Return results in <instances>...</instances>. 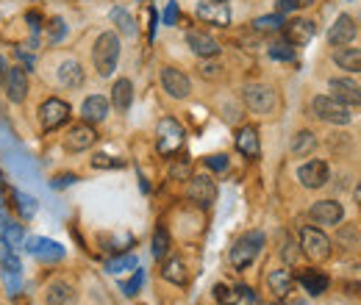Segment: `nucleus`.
I'll use <instances>...</instances> for the list:
<instances>
[{"label":"nucleus","instance_id":"obj_1","mask_svg":"<svg viewBox=\"0 0 361 305\" xmlns=\"http://www.w3.org/2000/svg\"><path fill=\"white\" fill-rule=\"evenodd\" d=\"M117 61H120V37L114 31H103L94 47H92V64H94V73L100 78H111L114 70H117Z\"/></svg>","mask_w":361,"mask_h":305},{"label":"nucleus","instance_id":"obj_2","mask_svg":"<svg viewBox=\"0 0 361 305\" xmlns=\"http://www.w3.org/2000/svg\"><path fill=\"white\" fill-rule=\"evenodd\" d=\"M262 247H264V233H262V230H247V233H242V236L233 242L231 253H228L231 266H233V269H247L250 263L259 259Z\"/></svg>","mask_w":361,"mask_h":305},{"label":"nucleus","instance_id":"obj_3","mask_svg":"<svg viewBox=\"0 0 361 305\" xmlns=\"http://www.w3.org/2000/svg\"><path fill=\"white\" fill-rule=\"evenodd\" d=\"M183 139H186V131H183V125L176 117L159 120V125H156V150L161 156H176L183 147Z\"/></svg>","mask_w":361,"mask_h":305},{"label":"nucleus","instance_id":"obj_4","mask_svg":"<svg viewBox=\"0 0 361 305\" xmlns=\"http://www.w3.org/2000/svg\"><path fill=\"white\" fill-rule=\"evenodd\" d=\"M242 100L253 114H262V117L278 108V92L270 84H247L242 89Z\"/></svg>","mask_w":361,"mask_h":305},{"label":"nucleus","instance_id":"obj_5","mask_svg":"<svg viewBox=\"0 0 361 305\" xmlns=\"http://www.w3.org/2000/svg\"><path fill=\"white\" fill-rule=\"evenodd\" d=\"M312 114H314L317 120L328 123V125H348V123H350L348 106H342V103H339L336 97H331V94H317L314 100H312Z\"/></svg>","mask_w":361,"mask_h":305},{"label":"nucleus","instance_id":"obj_6","mask_svg":"<svg viewBox=\"0 0 361 305\" xmlns=\"http://www.w3.org/2000/svg\"><path fill=\"white\" fill-rule=\"evenodd\" d=\"M70 114H73V108H70L67 100H61V97H47L45 103L39 106V111H37V120H39L42 131L50 133V131H59L61 125H67Z\"/></svg>","mask_w":361,"mask_h":305},{"label":"nucleus","instance_id":"obj_7","mask_svg":"<svg viewBox=\"0 0 361 305\" xmlns=\"http://www.w3.org/2000/svg\"><path fill=\"white\" fill-rule=\"evenodd\" d=\"M298 247H300V253L309 256L312 261H325V259H331V239H328L319 228H314V225L300 228V242H298Z\"/></svg>","mask_w":361,"mask_h":305},{"label":"nucleus","instance_id":"obj_8","mask_svg":"<svg viewBox=\"0 0 361 305\" xmlns=\"http://www.w3.org/2000/svg\"><path fill=\"white\" fill-rule=\"evenodd\" d=\"M3 87H6V97H8V103H14V106L25 103V97H28V73H25V67H20V64L6 67Z\"/></svg>","mask_w":361,"mask_h":305},{"label":"nucleus","instance_id":"obj_9","mask_svg":"<svg viewBox=\"0 0 361 305\" xmlns=\"http://www.w3.org/2000/svg\"><path fill=\"white\" fill-rule=\"evenodd\" d=\"M159 78H161V89L173 97V100H186L189 94H192V81H189V75L178 70V67H161V73H159Z\"/></svg>","mask_w":361,"mask_h":305},{"label":"nucleus","instance_id":"obj_10","mask_svg":"<svg viewBox=\"0 0 361 305\" xmlns=\"http://www.w3.org/2000/svg\"><path fill=\"white\" fill-rule=\"evenodd\" d=\"M25 253L28 256H34V259H39V261H47V263H56L61 261L67 253H64V247L59 244V242H53V239H45V236H25Z\"/></svg>","mask_w":361,"mask_h":305},{"label":"nucleus","instance_id":"obj_11","mask_svg":"<svg viewBox=\"0 0 361 305\" xmlns=\"http://www.w3.org/2000/svg\"><path fill=\"white\" fill-rule=\"evenodd\" d=\"M186 197L200 206V208H209L217 197V183L212 180V175H195L189 178V189H186Z\"/></svg>","mask_w":361,"mask_h":305},{"label":"nucleus","instance_id":"obj_12","mask_svg":"<svg viewBox=\"0 0 361 305\" xmlns=\"http://www.w3.org/2000/svg\"><path fill=\"white\" fill-rule=\"evenodd\" d=\"M195 14H197V20L209 23V25H217V28L231 25V8H228L226 0H200L195 6Z\"/></svg>","mask_w":361,"mask_h":305},{"label":"nucleus","instance_id":"obj_13","mask_svg":"<svg viewBox=\"0 0 361 305\" xmlns=\"http://www.w3.org/2000/svg\"><path fill=\"white\" fill-rule=\"evenodd\" d=\"M298 180H300V186H306V189H322V186L331 180V167H328V161L312 158V161L300 164V167H298Z\"/></svg>","mask_w":361,"mask_h":305},{"label":"nucleus","instance_id":"obj_14","mask_svg":"<svg viewBox=\"0 0 361 305\" xmlns=\"http://www.w3.org/2000/svg\"><path fill=\"white\" fill-rule=\"evenodd\" d=\"M94 142H97V131H94L92 123H84V120L78 125H73L67 131V136H64V147L70 153H84V150H90Z\"/></svg>","mask_w":361,"mask_h":305},{"label":"nucleus","instance_id":"obj_15","mask_svg":"<svg viewBox=\"0 0 361 305\" xmlns=\"http://www.w3.org/2000/svg\"><path fill=\"white\" fill-rule=\"evenodd\" d=\"M309 217H312L314 225L334 228V225H339V222L345 219V208H342V203H336V200H317L314 206L309 208Z\"/></svg>","mask_w":361,"mask_h":305},{"label":"nucleus","instance_id":"obj_16","mask_svg":"<svg viewBox=\"0 0 361 305\" xmlns=\"http://www.w3.org/2000/svg\"><path fill=\"white\" fill-rule=\"evenodd\" d=\"M283 39L292 44V47H300V44H309L314 39L317 28L312 20H303V17H298V20H289V23H283Z\"/></svg>","mask_w":361,"mask_h":305},{"label":"nucleus","instance_id":"obj_17","mask_svg":"<svg viewBox=\"0 0 361 305\" xmlns=\"http://www.w3.org/2000/svg\"><path fill=\"white\" fill-rule=\"evenodd\" d=\"M356 34H359L356 20H353L350 14H339V17H336V23H334V25H331V31H328V44H334V47L353 44Z\"/></svg>","mask_w":361,"mask_h":305},{"label":"nucleus","instance_id":"obj_18","mask_svg":"<svg viewBox=\"0 0 361 305\" xmlns=\"http://www.w3.org/2000/svg\"><path fill=\"white\" fill-rule=\"evenodd\" d=\"M328 92L331 97H336L342 106H361V87L350 78H331L328 81Z\"/></svg>","mask_w":361,"mask_h":305},{"label":"nucleus","instance_id":"obj_19","mask_svg":"<svg viewBox=\"0 0 361 305\" xmlns=\"http://www.w3.org/2000/svg\"><path fill=\"white\" fill-rule=\"evenodd\" d=\"M186 44L197 58H217L220 56V42L206 31H186Z\"/></svg>","mask_w":361,"mask_h":305},{"label":"nucleus","instance_id":"obj_20","mask_svg":"<svg viewBox=\"0 0 361 305\" xmlns=\"http://www.w3.org/2000/svg\"><path fill=\"white\" fill-rule=\"evenodd\" d=\"M56 78H59V84L64 89H78V87H84L87 73H84V67H81L78 58H64V61L59 64V70H56Z\"/></svg>","mask_w":361,"mask_h":305},{"label":"nucleus","instance_id":"obj_21","mask_svg":"<svg viewBox=\"0 0 361 305\" xmlns=\"http://www.w3.org/2000/svg\"><path fill=\"white\" fill-rule=\"evenodd\" d=\"M236 150L245 158H259L262 153V139H259V128L256 125H242L236 131Z\"/></svg>","mask_w":361,"mask_h":305},{"label":"nucleus","instance_id":"obj_22","mask_svg":"<svg viewBox=\"0 0 361 305\" xmlns=\"http://www.w3.org/2000/svg\"><path fill=\"white\" fill-rule=\"evenodd\" d=\"M109 108H111V103H109V97H103V94H90L84 103H81V120L84 123H103L106 117H109Z\"/></svg>","mask_w":361,"mask_h":305},{"label":"nucleus","instance_id":"obj_23","mask_svg":"<svg viewBox=\"0 0 361 305\" xmlns=\"http://www.w3.org/2000/svg\"><path fill=\"white\" fill-rule=\"evenodd\" d=\"M120 114H126L128 108H131V103H134V84H131V78H117L114 81V87H111V100H109Z\"/></svg>","mask_w":361,"mask_h":305},{"label":"nucleus","instance_id":"obj_24","mask_svg":"<svg viewBox=\"0 0 361 305\" xmlns=\"http://www.w3.org/2000/svg\"><path fill=\"white\" fill-rule=\"evenodd\" d=\"M73 300H75L73 283H67V280H53V283H47V289H45L47 305H73Z\"/></svg>","mask_w":361,"mask_h":305},{"label":"nucleus","instance_id":"obj_25","mask_svg":"<svg viewBox=\"0 0 361 305\" xmlns=\"http://www.w3.org/2000/svg\"><path fill=\"white\" fill-rule=\"evenodd\" d=\"M267 286H270V292L278 300H283V297H289V292L295 286V275L289 269H272L267 275Z\"/></svg>","mask_w":361,"mask_h":305},{"label":"nucleus","instance_id":"obj_26","mask_svg":"<svg viewBox=\"0 0 361 305\" xmlns=\"http://www.w3.org/2000/svg\"><path fill=\"white\" fill-rule=\"evenodd\" d=\"M161 278H164L167 283L186 286V283H189V269H186V263L180 261L178 256H173V259H167V261L161 263Z\"/></svg>","mask_w":361,"mask_h":305},{"label":"nucleus","instance_id":"obj_27","mask_svg":"<svg viewBox=\"0 0 361 305\" xmlns=\"http://www.w3.org/2000/svg\"><path fill=\"white\" fill-rule=\"evenodd\" d=\"M334 64L345 73H361V50L359 47H348V44L339 47L334 53Z\"/></svg>","mask_w":361,"mask_h":305},{"label":"nucleus","instance_id":"obj_28","mask_svg":"<svg viewBox=\"0 0 361 305\" xmlns=\"http://www.w3.org/2000/svg\"><path fill=\"white\" fill-rule=\"evenodd\" d=\"M298 280H300V286H303L312 297H319V294L328 289V278H325L322 272H317V269H306V272H300V275H298Z\"/></svg>","mask_w":361,"mask_h":305},{"label":"nucleus","instance_id":"obj_29","mask_svg":"<svg viewBox=\"0 0 361 305\" xmlns=\"http://www.w3.org/2000/svg\"><path fill=\"white\" fill-rule=\"evenodd\" d=\"M11 200H14V208L20 211V217H23V219H34V217H37V211H39V203H37L31 194L11 189Z\"/></svg>","mask_w":361,"mask_h":305},{"label":"nucleus","instance_id":"obj_30","mask_svg":"<svg viewBox=\"0 0 361 305\" xmlns=\"http://www.w3.org/2000/svg\"><path fill=\"white\" fill-rule=\"evenodd\" d=\"M317 150V136L312 131H298L292 139V156H309Z\"/></svg>","mask_w":361,"mask_h":305},{"label":"nucleus","instance_id":"obj_31","mask_svg":"<svg viewBox=\"0 0 361 305\" xmlns=\"http://www.w3.org/2000/svg\"><path fill=\"white\" fill-rule=\"evenodd\" d=\"M283 23H286V20H283V14H278V11H275V14H264V17H256V20H253V31H256V34H278V31L283 28Z\"/></svg>","mask_w":361,"mask_h":305},{"label":"nucleus","instance_id":"obj_32","mask_svg":"<svg viewBox=\"0 0 361 305\" xmlns=\"http://www.w3.org/2000/svg\"><path fill=\"white\" fill-rule=\"evenodd\" d=\"M167 250H170V233H167V228L164 225H159L156 230H153V242H150V253H153V259H164L167 256Z\"/></svg>","mask_w":361,"mask_h":305},{"label":"nucleus","instance_id":"obj_33","mask_svg":"<svg viewBox=\"0 0 361 305\" xmlns=\"http://www.w3.org/2000/svg\"><path fill=\"white\" fill-rule=\"evenodd\" d=\"M0 239H3V244H8V247H20L23 242H25V230H23V225H17V222H6L3 225V230H0Z\"/></svg>","mask_w":361,"mask_h":305},{"label":"nucleus","instance_id":"obj_34","mask_svg":"<svg viewBox=\"0 0 361 305\" xmlns=\"http://www.w3.org/2000/svg\"><path fill=\"white\" fill-rule=\"evenodd\" d=\"M0 272H11V275H23V263L17 259V253L8 244H0Z\"/></svg>","mask_w":361,"mask_h":305},{"label":"nucleus","instance_id":"obj_35","mask_svg":"<svg viewBox=\"0 0 361 305\" xmlns=\"http://www.w3.org/2000/svg\"><path fill=\"white\" fill-rule=\"evenodd\" d=\"M111 20H114V25H117V28H120L126 37H134V34H136L134 17H131L126 8H120V6H117V8H111Z\"/></svg>","mask_w":361,"mask_h":305},{"label":"nucleus","instance_id":"obj_36","mask_svg":"<svg viewBox=\"0 0 361 305\" xmlns=\"http://www.w3.org/2000/svg\"><path fill=\"white\" fill-rule=\"evenodd\" d=\"M267 53H270V58H275V61H292V58H295V47L286 42V39L272 42L270 47H267Z\"/></svg>","mask_w":361,"mask_h":305},{"label":"nucleus","instance_id":"obj_37","mask_svg":"<svg viewBox=\"0 0 361 305\" xmlns=\"http://www.w3.org/2000/svg\"><path fill=\"white\" fill-rule=\"evenodd\" d=\"M128 269H136V259L131 253L117 256V259H111V261L106 263V272H111V275H120V272H128Z\"/></svg>","mask_w":361,"mask_h":305},{"label":"nucleus","instance_id":"obj_38","mask_svg":"<svg viewBox=\"0 0 361 305\" xmlns=\"http://www.w3.org/2000/svg\"><path fill=\"white\" fill-rule=\"evenodd\" d=\"M214 300L220 305H239L242 303V297H239V292L236 289H228L223 283H217L214 286Z\"/></svg>","mask_w":361,"mask_h":305},{"label":"nucleus","instance_id":"obj_39","mask_svg":"<svg viewBox=\"0 0 361 305\" xmlns=\"http://www.w3.org/2000/svg\"><path fill=\"white\" fill-rule=\"evenodd\" d=\"M64 37H67V23H64L61 17L50 20V23H47V42L59 44L61 39H64Z\"/></svg>","mask_w":361,"mask_h":305},{"label":"nucleus","instance_id":"obj_40","mask_svg":"<svg viewBox=\"0 0 361 305\" xmlns=\"http://www.w3.org/2000/svg\"><path fill=\"white\" fill-rule=\"evenodd\" d=\"M92 167L94 170H120V167H126V161L123 158H114V156H106V153H97L92 158Z\"/></svg>","mask_w":361,"mask_h":305},{"label":"nucleus","instance_id":"obj_41","mask_svg":"<svg viewBox=\"0 0 361 305\" xmlns=\"http://www.w3.org/2000/svg\"><path fill=\"white\" fill-rule=\"evenodd\" d=\"M200 75H203L206 81H217V78L223 75V64H217V61H212V58H203V64H200Z\"/></svg>","mask_w":361,"mask_h":305},{"label":"nucleus","instance_id":"obj_42","mask_svg":"<svg viewBox=\"0 0 361 305\" xmlns=\"http://www.w3.org/2000/svg\"><path fill=\"white\" fill-rule=\"evenodd\" d=\"M189 173H192V161L189 158H178L173 167H170V175L176 180H189Z\"/></svg>","mask_w":361,"mask_h":305},{"label":"nucleus","instance_id":"obj_43","mask_svg":"<svg viewBox=\"0 0 361 305\" xmlns=\"http://www.w3.org/2000/svg\"><path fill=\"white\" fill-rule=\"evenodd\" d=\"M228 164H231V161H228L226 153H217V156H209V158H206V167H209L212 173H226Z\"/></svg>","mask_w":361,"mask_h":305},{"label":"nucleus","instance_id":"obj_44","mask_svg":"<svg viewBox=\"0 0 361 305\" xmlns=\"http://www.w3.org/2000/svg\"><path fill=\"white\" fill-rule=\"evenodd\" d=\"M300 6H306V0H275V11L278 14H292Z\"/></svg>","mask_w":361,"mask_h":305},{"label":"nucleus","instance_id":"obj_45","mask_svg":"<svg viewBox=\"0 0 361 305\" xmlns=\"http://www.w3.org/2000/svg\"><path fill=\"white\" fill-rule=\"evenodd\" d=\"M3 283H6V292L14 297V294H20V286H23V280H20V275H11V272H3Z\"/></svg>","mask_w":361,"mask_h":305},{"label":"nucleus","instance_id":"obj_46","mask_svg":"<svg viewBox=\"0 0 361 305\" xmlns=\"http://www.w3.org/2000/svg\"><path fill=\"white\" fill-rule=\"evenodd\" d=\"M281 259L286 263H295V259H298V244L286 236V242H283V247H281Z\"/></svg>","mask_w":361,"mask_h":305},{"label":"nucleus","instance_id":"obj_47","mask_svg":"<svg viewBox=\"0 0 361 305\" xmlns=\"http://www.w3.org/2000/svg\"><path fill=\"white\" fill-rule=\"evenodd\" d=\"M14 53H17V58H20L23 64H25V73H34V64H37L34 53H28V50H25L23 44H17V50H14Z\"/></svg>","mask_w":361,"mask_h":305},{"label":"nucleus","instance_id":"obj_48","mask_svg":"<svg viewBox=\"0 0 361 305\" xmlns=\"http://www.w3.org/2000/svg\"><path fill=\"white\" fill-rule=\"evenodd\" d=\"M142 280H145V272H142V269H136L134 278H131V280H128V283L123 286V292H126L128 297H134L136 292H139V286H142Z\"/></svg>","mask_w":361,"mask_h":305},{"label":"nucleus","instance_id":"obj_49","mask_svg":"<svg viewBox=\"0 0 361 305\" xmlns=\"http://www.w3.org/2000/svg\"><path fill=\"white\" fill-rule=\"evenodd\" d=\"M25 23H28V28H31V34H34V37L45 28V25H42V14H39V11H28V14H25Z\"/></svg>","mask_w":361,"mask_h":305},{"label":"nucleus","instance_id":"obj_50","mask_svg":"<svg viewBox=\"0 0 361 305\" xmlns=\"http://www.w3.org/2000/svg\"><path fill=\"white\" fill-rule=\"evenodd\" d=\"M75 180H78V178H75L73 173L59 175V178H53V180H50V189H56V192H59V189H67V186H73Z\"/></svg>","mask_w":361,"mask_h":305},{"label":"nucleus","instance_id":"obj_51","mask_svg":"<svg viewBox=\"0 0 361 305\" xmlns=\"http://www.w3.org/2000/svg\"><path fill=\"white\" fill-rule=\"evenodd\" d=\"M176 20H178V3L173 0V3H167V11H164V25H176Z\"/></svg>","mask_w":361,"mask_h":305},{"label":"nucleus","instance_id":"obj_52","mask_svg":"<svg viewBox=\"0 0 361 305\" xmlns=\"http://www.w3.org/2000/svg\"><path fill=\"white\" fill-rule=\"evenodd\" d=\"M353 200H356V203H361V180H359V186L353 189Z\"/></svg>","mask_w":361,"mask_h":305},{"label":"nucleus","instance_id":"obj_53","mask_svg":"<svg viewBox=\"0 0 361 305\" xmlns=\"http://www.w3.org/2000/svg\"><path fill=\"white\" fill-rule=\"evenodd\" d=\"M3 189H6V183H3V178H0V208L6 206V197H3Z\"/></svg>","mask_w":361,"mask_h":305}]
</instances>
